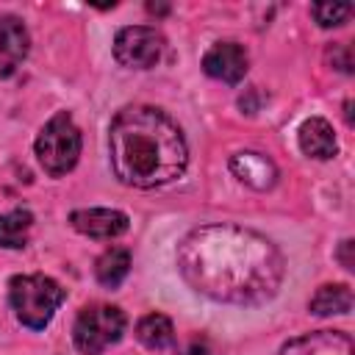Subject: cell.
<instances>
[{
  "instance_id": "1",
  "label": "cell",
  "mask_w": 355,
  "mask_h": 355,
  "mask_svg": "<svg viewBox=\"0 0 355 355\" xmlns=\"http://www.w3.org/2000/svg\"><path fill=\"white\" fill-rule=\"evenodd\" d=\"M178 266L194 291L244 305L272 297L283 277V258L275 244L236 225L191 230L178 250Z\"/></svg>"
},
{
  "instance_id": "2",
  "label": "cell",
  "mask_w": 355,
  "mask_h": 355,
  "mask_svg": "<svg viewBox=\"0 0 355 355\" xmlns=\"http://www.w3.org/2000/svg\"><path fill=\"white\" fill-rule=\"evenodd\" d=\"M111 166L125 186L155 189L189 164V150L180 128L153 105L122 108L111 122Z\"/></svg>"
},
{
  "instance_id": "3",
  "label": "cell",
  "mask_w": 355,
  "mask_h": 355,
  "mask_svg": "<svg viewBox=\"0 0 355 355\" xmlns=\"http://www.w3.org/2000/svg\"><path fill=\"white\" fill-rule=\"evenodd\" d=\"M64 297L67 291L47 275H14L8 280V302L17 319L31 330L47 327Z\"/></svg>"
},
{
  "instance_id": "4",
  "label": "cell",
  "mask_w": 355,
  "mask_h": 355,
  "mask_svg": "<svg viewBox=\"0 0 355 355\" xmlns=\"http://www.w3.org/2000/svg\"><path fill=\"white\" fill-rule=\"evenodd\" d=\"M80 155V130L67 111L55 114L36 136V158L47 175H67Z\"/></svg>"
},
{
  "instance_id": "5",
  "label": "cell",
  "mask_w": 355,
  "mask_h": 355,
  "mask_svg": "<svg viewBox=\"0 0 355 355\" xmlns=\"http://www.w3.org/2000/svg\"><path fill=\"white\" fill-rule=\"evenodd\" d=\"M125 324H128V319L116 305L83 308L80 316L75 319V327H72L75 347L83 355H100L105 347H111L122 338Z\"/></svg>"
},
{
  "instance_id": "6",
  "label": "cell",
  "mask_w": 355,
  "mask_h": 355,
  "mask_svg": "<svg viewBox=\"0 0 355 355\" xmlns=\"http://www.w3.org/2000/svg\"><path fill=\"white\" fill-rule=\"evenodd\" d=\"M164 55V36L150 25L122 28L114 39V58L130 69H150Z\"/></svg>"
},
{
  "instance_id": "7",
  "label": "cell",
  "mask_w": 355,
  "mask_h": 355,
  "mask_svg": "<svg viewBox=\"0 0 355 355\" xmlns=\"http://www.w3.org/2000/svg\"><path fill=\"white\" fill-rule=\"evenodd\" d=\"M247 50L236 42H216L205 55H202V69L205 75L222 80V83H239L247 75Z\"/></svg>"
},
{
  "instance_id": "8",
  "label": "cell",
  "mask_w": 355,
  "mask_h": 355,
  "mask_svg": "<svg viewBox=\"0 0 355 355\" xmlns=\"http://www.w3.org/2000/svg\"><path fill=\"white\" fill-rule=\"evenodd\" d=\"M277 355H355V344L341 330H316L291 338Z\"/></svg>"
},
{
  "instance_id": "9",
  "label": "cell",
  "mask_w": 355,
  "mask_h": 355,
  "mask_svg": "<svg viewBox=\"0 0 355 355\" xmlns=\"http://www.w3.org/2000/svg\"><path fill=\"white\" fill-rule=\"evenodd\" d=\"M31 50L28 28L19 17H0V75L8 78L17 72V67L25 61Z\"/></svg>"
},
{
  "instance_id": "10",
  "label": "cell",
  "mask_w": 355,
  "mask_h": 355,
  "mask_svg": "<svg viewBox=\"0 0 355 355\" xmlns=\"http://www.w3.org/2000/svg\"><path fill=\"white\" fill-rule=\"evenodd\" d=\"M72 227L92 239H116L128 230V216L114 208H83L72 211Z\"/></svg>"
},
{
  "instance_id": "11",
  "label": "cell",
  "mask_w": 355,
  "mask_h": 355,
  "mask_svg": "<svg viewBox=\"0 0 355 355\" xmlns=\"http://www.w3.org/2000/svg\"><path fill=\"white\" fill-rule=\"evenodd\" d=\"M300 150L311 158H319V161H327L336 155L338 144H336V133L330 128L327 119L322 116H311L300 125Z\"/></svg>"
},
{
  "instance_id": "12",
  "label": "cell",
  "mask_w": 355,
  "mask_h": 355,
  "mask_svg": "<svg viewBox=\"0 0 355 355\" xmlns=\"http://www.w3.org/2000/svg\"><path fill=\"white\" fill-rule=\"evenodd\" d=\"M230 169L241 183H247L252 189H269V186H275V178H277L275 164L261 153H239V155H233L230 158Z\"/></svg>"
},
{
  "instance_id": "13",
  "label": "cell",
  "mask_w": 355,
  "mask_h": 355,
  "mask_svg": "<svg viewBox=\"0 0 355 355\" xmlns=\"http://www.w3.org/2000/svg\"><path fill=\"white\" fill-rule=\"evenodd\" d=\"M136 338L147 349H166V347L175 344V327H172L169 316H164V313H147L136 324Z\"/></svg>"
},
{
  "instance_id": "14",
  "label": "cell",
  "mask_w": 355,
  "mask_h": 355,
  "mask_svg": "<svg viewBox=\"0 0 355 355\" xmlns=\"http://www.w3.org/2000/svg\"><path fill=\"white\" fill-rule=\"evenodd\" d=\"M130 272V252L122 250V247H111L105 250L100 258H97V266H94V275L103 286L108 288H116Z\"/></svg>"
},
{
  "instance_id": "15",
  "label": "cell",
  "mask_w": 355,
  "mask_h": 355,
  "mask_svg": "<svg viewBox=\"0 0 355 355\" xmlns=\"http://www.w3.org/2000/svg\"><path fill=\"white\" fill-rule=\"evenodd\" d=\"M33 227V214L25 208H14L0 216V247L19 250L28 241V233Z\"/></svg>"
},
{
  "instance_id": "16",
  "label": "cell",
  "mask_w": 355,
  "mask_h": 355,
  "mask_svg": "<svg viewBox=\"0 0 355 355\" xmlns=\"http://www.w3.org/2000/svg\"><path fill=\"white\" fill-rule=\"evenodd\" d=\"M352 308V291L344 283L336 286H322L313 300H311V311L316 316H333V313H347Z\"/></svg>"
},
{
  "instance_id": "17",
  "label": "cell",
  "mask_w": 355,
  "mask_h": 355,
  "mask_svg": "<svg viewBox=\"0 0 355 355\" xmlns=\"http://www.w3.org/2000/svg\"><path fill=\"white\" fill-rule=\"evenodd\" d=\"M311 14L316 17L322 28H333V25H341L352 14V6L349 3H313Z\"/></svg>"
},
{
  "instance_id": "18",
  "label": "cell",
  "mask_w": 355,
  "mask_h": 355,
  "mask_svg": "<svg viewBox=\"0 0 355 355\" xmlns=\"http://www.w3.org/2000/svg\"><path fill=\"white\" fill-rule=\"evenodd\" d=\"M355 244L347 239V241H341V252H338V258H341V263H344V269H352V258H349V250H352Z\"/></svg>"
}]
</instances>
